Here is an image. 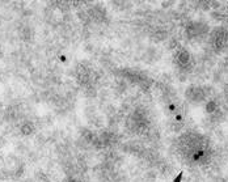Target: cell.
Wrapping results in <instances>:
<instances>
[{
    "label": "cell",
    "instance_id": "obj_2",
    "mask_svg": "<svg viewBox=\"0 0 228 182\" xmlns=\"http://www.w3.org/2000/svg\"><path fill=\"white\" fill-rule=\"evenodd\" d=\"M181 180H182V172H181V173H178V176L176 177L175 182H181Z\"/></svg>",
    "mask_w": 228,
    "mask_h": 182
},
{
    "label": "cell",
    "instance_id": "obj_1",
    "mask_svg": "<svg viewBox=\"0 0 228 182\" xmlns=\"http://www.w3.org/2000/svg\"><path fill=\"white\" fill-rule=\"evenodd\" d=\"M32 131H33L32 125H26V126H24V129H22V132H24V134H30Z\"/></svg>",
    "mask_w": 228,
    "mask_h": 182
}]
</instances>
